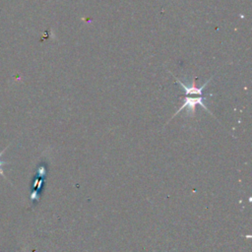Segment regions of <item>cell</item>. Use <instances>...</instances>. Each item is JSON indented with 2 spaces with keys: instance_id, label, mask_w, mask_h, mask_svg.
<instances>
[{
  "instance_id": "cell-1",
  "label": "cell",
  "mask_w": 252,
  "mask_h": 252,
  "mask_svg": "<svg viewBox=\"0 0 252 252\" xmlns=\"http://www.w3.org/2000/svg\"><path fill=\"white\" fill-rule=\"evenodd\" d=\"M204 99H205V97H204L203 95H195L194 97L191 96V95H186L185 98H184L183 104H182V105L178 108V110L171 116L170 119H172L176 114H178V113H179L181 110H183L184 108H187V109H188V112H190L191 115H194V113H195V108H196V105H197V104H200L205 110H207L211 115H213V113L209 111V109L207 108V106H206L205 103L203 102ZM170 119H169V120H170ZM169 120H168V121H169Z\"/></svg>"
},
{
  "instance_id": "cell-2",
  "label": "cell",
  "mask_w": 252,
  "mask_h": 252,
  "mask_svg": "<svg viewBox=\"0 0 252 252\" xmlns=\"http://www.w3.org/2000/svg\"><path fill=\"white\" fill-rule=\"evenodd\" d=\"M4 151H5V150H4ZM4 151H2V152L0 153V157H1V155L4 153ZM2 164H3V162L0 160V174H1L2 176H4V177H5V175H4V173H3V171L1 170V166H2Z\"/></svg>"
}]
</instances>
